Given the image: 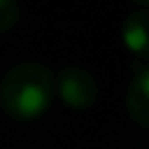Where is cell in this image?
I'll return each mask as SVG.
<instances>
[{"label": "cell", "instance_id": "6da1fadb", "mask_svg": "<svg viewBox=\"0 0 149 149\" xmlns=\"http://www.w3.org/2000/svg\"><path fill=\"white\" fill-rule=\"evenodd\" d=\"M54 100V74L37 63H23L7 72L0 88V102L14 119H35Z\"/></svg>", "mask_w": 149, "mask_h": 149}, {"label": "cell", "instance_id": "277c9868", "mask_svg": "<svg viewBox=\"0 0 149 149\" xmlns=\"http://www.w3.org/2000/svg\"><path fill=\"white\" fill-rule=\"evenodd\" d=\"M147 12L144 9H137V12H130L126 23H123V44L135 51L137 56H147L149 54V37H147Z\"/></svg>", "mask_w": 149, "mask_h": 149}, {"label": "cell", "instance_id": "5b68a950", "mask_svg": "<svg viewBox=\"0 0 149 149\" xmlns=\"http://www.w3.org/2000/svg\"><path fill=\"white\" fill-rule=\"evenodd\" d=\"M19 19V7L12 0H0V33L12 28Z\"/></svg>", "mask_w": 149, "mask_h": 149}, {"label": "cell", "instance_id": "7a4b0ae2", "mask_svg": "<svg viewBox=\"0 0 149 149\" xmlns=\"http://www.w3.org/2000/svg\"><path fill=\"white\" fill-rule=\"evenodd\" d=\"M58 93H61L65 105L84 109V107L93 105V100L98 95V86H95V79L86 70L65 68L58 74Z\"/></svg>", "mask_w": 149, "mask_h": 149}, {"label": "cell", "instance_id": "3957f363", "mask_svg": "<svg viewBox=\"0 0 149 149\" xmlns=\"http://www.w3.org/2000/svg\"><path fill=\"white\" fill-rule=\"evenodd\" d=\"M126 107L140 126H149V68H137L128 86Z\"/></svg>", "mask_w": 149, "mask_h": 149}]
</instances>
